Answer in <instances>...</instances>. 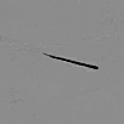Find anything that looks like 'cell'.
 I'll use <instances>...</instances> for the list:
<instances>
[{"label":"cell","instance_id":"1","mask_svg":"<svg viewBox=\"0 0 124 124\" xmlns=\"http://www.w3.org/2000/svg\"><path fill=\"white\" fill-rule=\"evenodd\" d=\"M45 55H46V56H49V57H52L54 60H58V61L68 62V63H73V65L84 66V67H88V68H91V70H99V67L93 66V65H89V63H85V62H77V61H73V60H68V58H65V57H57V56H52V55H49V54H45Z\"/></svg>","mask_w":124,"mask_h":124}]
</instances>
